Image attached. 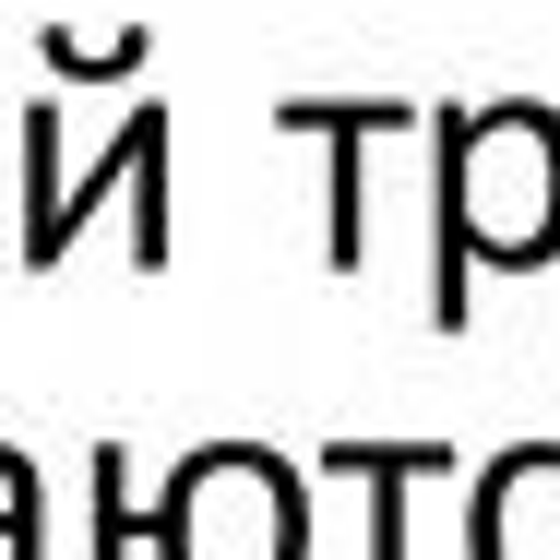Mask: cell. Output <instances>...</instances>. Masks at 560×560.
I'll return each mask as SVG.
<instances>
[{
	"mask_svg": "<svg viewBox=\"0 0 560 560\" xmlns=\"http://www.w3.org/2000/svg\"><path fill=\"white\" fill-rule=\"evenodd\" d=\"M442 143V191H430V323L465 335L477 323V262L537 275L560 250V119L537 96L501 108H430L418 119Z\"/></svg>",
	"mask_w": 560,
	"mask_h": 560,
	"instance_id": "1",
	"label": "cell"
},
{
	"mask_svg": "<svg viewBox=\"0 0 560 560\" xmlns=\"http://www.w3.org/2000/svg\"><path fill=\"white\" fill-rule=\"evenodd\" d=\"M155 560H311V489L275 442H203L155 513H131V549Z\"/></svg>",
	"mask_w": 560,
	"mask_h": 560,
	"instance_id": "2",
	"label": "cell"
},
{
	"mask_svg": "<svg viewBox=\"0 0 560 560\" xmlns=\"http://www.w3.org/2000/svg\"><path fill=\"white\" fill-rule=\"evenodd\" d=\"M155 143H167V108L143 96V108L119 119V143L96 155V179H84V191H60V96H24V191H36V203H24V262H36V275H60V262H72V226L96 215V203H108Z\"/></svg>",
	"mask_w": 560,
	"mask_h": 560,
	"instance_id": "3",
	"label": "cell"
},
{
	"mask_svg": "<svg viewBox=\"0 0 560 560\" xmlns=\"http://www.w3.org/2000/svg\"><path fill=\"white\" fill-rule=\"evenodd\" d=\"M430 108H406V96H275V131H323L335 143V191H323V262L358 275L370 262V143H406Z\"/></svg>",
	"mask_w": 560,
	"mask_h": 560,
	"instance_id": "4",
	"label": "cell"
},
{
	"mask_svg": "<svg viewBox=\"0 0 560 560\" xmlns=\"http://www.w3.org/2000/svg\"><path fill=\"white\" fill-rule=\"evenodd\" d=\"M465 560H560V442H501L465 513Z\"/></svg>",
	"mask_w": 560,
	"mask_h": 560,
	"instance_id": "5",
	"label": "cell"
},
{
	"mask_svg": "<svg viewBox=\"0 0 560 560\" xmlns=\"http://www.w3.org/2000/svg\"><path fill=\"white\" fill-rule=\"evenodd\" d=\"M311 465L370 489V560H406V489L418 477H453V442H323Z\"/></svg>",
	"mask_w": 560,
	"mask_h": 560,
	"instance_id": "6",
	"label": "cell"
},
{
	"mask_svg": "<svg viewBox=\"0 0 560 560\" xmlns=\"http://www.w3.org/2000/svg\"><path fill=\"white\" fill-rule=\"evenodd\" d=\"M36 60H48L60 84H131V72H143V36L119 24L108 48H84V36H60V24H48V36H36Z\"/></svg>",
	"mask_w": 560,
	"mask_h": 560,
	"instance_id": "7",
	"label": "cell"
},
{
	"mask_svg": "<svg viewBox=\"0 0 560 560\" xmlns=\"http://www.w3.org/2000/svg\"><path fill=\"white\" fill-rule=\"evenodd\" d=\"M119 477H131L119 442H96V560H131V489Z\"/></svg>",
	"mask_w": 560,
	"mask_h": 560,
	"instance_id": "8",
	"label": "cell"
},
{
	"mask_svg": "<svg viewBox=\"0 0 560 560\" xmlns=\"http://www.w3.org/2000/svg\"><path fill=\"white\" fill-rule=\"evenodd\" d=\"M0 560H36V489H24V501H0Z\"/></svg>",
	"mask_w": 560,
	"mask_h": 560,
	"instance_id": "9",
	"label": "cell"
}]
</instances>
